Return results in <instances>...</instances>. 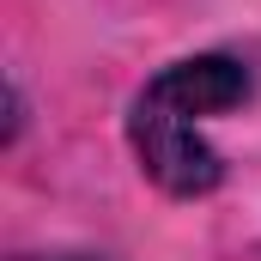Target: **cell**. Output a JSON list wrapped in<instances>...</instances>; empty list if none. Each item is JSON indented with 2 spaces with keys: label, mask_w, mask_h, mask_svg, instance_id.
<instances>
[{
  "label": "cell",
  "mask_w": 261,
  "mask_h": 261,
  "mask_svg": "<svg viewBox=\"0 0 261 261\" xmlns=\"http://www.w3.org/2000/svg\"><path fill=\"white\" fill-rule=\"evenodd\" d=\"M128 146H134V158H140V170L176 200H200V195H213L225 182V158L200 134V122H182V116L158 110L140 91H134V103H128Z\"/></svg>",
  "instance_id": "6da1fadb"
},
{
  "label": "cell",
  "mask_w": 261,
  "mask_h": 261,
  "mask_svg": "<svg viewBox=\"0 0 261 261\" xmlns=\"http://www.w3.org/2000/svg\"><path fill=\"white\" fill-rule=\"evenodd\" d=\"M18 261H37V255H18ZM55 261H91V255H55Z\"/></svg>",
  "instance_id": "3957f363"
},
{
  "label": "cell",
  "mask_w": 261,
  "mask_h": 261,
  "mask_svg": "<svg viewBox=\"0 0 261 261\" xmlns=\"http://www.w3.org/2000/svg\"><path fill=\"white\" fill-rule=\"evenodd\" d=\"M255 91V73L237 61V55H182V61L158 67L140 97H152L158 110L182 116V122H206V116H225L237 103H249Z\"/></svg>",
  "instance_id": "7a4b0ae2"
}]
</instances>
